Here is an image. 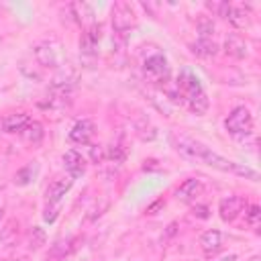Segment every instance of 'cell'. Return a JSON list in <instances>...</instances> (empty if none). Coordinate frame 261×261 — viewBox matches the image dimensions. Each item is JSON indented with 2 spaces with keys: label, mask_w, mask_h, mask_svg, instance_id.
<instances>
[{
  "label": "cell",
  "mask_w": 261,
  "mask_h": 261,
  "mask_svg": "<svg viewBox=\"0 0 261 261\" xmlns=\"http://www.w3.org/2000/svg\"><path fill=\"white\" fill-rule=\"evenodd\" d=\"M245 220L251 228L259 230V224H261V208L257 204H251V206H245Z\"/></svg>",
  "instance_id": "24"
},
{
  "label": "cell",
  "mask_w": 261,
  "mask_h": 261,
  "mask_svg": "<svg viewBox=\"0 0 261 261\" xmlns=\"http://www.w3.org/2000/svg\"><path fill=\"white\" fill-rule=\"evenodd\" d=\"M33 175H35V165H27V167H22V169L16 171L14 184H16V186H27V184L33 179Z\"/></svg>",
  "instance_id": "25"
},
{
  "label": "cell",
  "mask_w": 261,
  "mask_h": 261,
  "mask_svg": "<svg viewBox=\"0 0 261 261\" xmlns=\"http://www.w3.org/2000/svg\"><path fill=\"white\" fill-rule=\"evenodd\" d=\"M196 31L200 33V39H212L214 31H216V24H214V20L210 16L200 14L196 18Z\"/></svg>",
  "instance_id": "19"
},
{
  "label": "cell",
  "mask_w": 261,
  "mask_h": 261,
  "mask_svg": "<svg viewBox=\"0 0 261 261\" xmlns=\"http://www.w3.org/2000/svg\"><path fill=\"white\" fill-rule=\"evenodd\" d=\"M224 126L234 137H249L253 133V116L245 106H237L224 120Z\"/></svg>",
  "instance_id": "3"
},
{
  "label": "cell",
  "mask_w": 261,
  "mask_h": 261,
  "mask_svg": "<svg viewBox=\"0 0 261 261\" xmlns=\"http://www.w3.org/2000/svg\"><path fill=\"white\" fill-rule=\"evenodd\" d=\"M163 204H165V202H163V200L159 198L157 202H153L151 206H147V210H145V212H147V214H155V212H157V210H159V208H161Z\"/></svg>",
  "instance_id": "30"
},
{
  "label": "cell",
  "mask_w": 261,
  "mask_h": 261,
  "mask_svg": "<svg viewBox=\"0 0 261 261\" xmlns=\"http://www.w3.org/2000/svg\"><path fill=\"white\" fill-rule=\"evenodd\" d=\"M220 241H222L220 232L214 230V228H210V230H206V232L200 237V247H202V251H204L206 255H214V253L220 251Z\"/></svg>",
  "instance_id": "16"
},
{
  "label": "cell",
  "mask_w": 261,
  "mask_h": 261,
  "mask_svg": "<svg viewBox=\"0 0 261 261\" xmlns=\"http://www.w3.org/2000/svg\"><path fill=\"white\" fill-rule=\"evenodd\" d=\"M192 53L198 57H216L218 55V45L212 39H198L196 43H192Z\"/></svg>",
  "instance_id": "17"
},
{
  "label": "cell",
  "mask_w": 261,
  "mask_h": 261,
  "mask_svg": "<svg viewBox=\"0 0 261 261\" xmlns=\"http://www.w3.org/2000/svg\"><path fill=\"white\" fill-rule=\"evenodd\" d=\"M224 51L237 59H243L249 53V45L245 43V39L241 35H228L224 41Z\"/></svg>",
  "instance_id": "13"
},
{
  "label": "cell",
  "mask_w": 261,
  "mask_h": 261,
  "mask_svg": "<svg viewBox=\"0 0 261 261\" xmlns=\"http://www.w3.org/2000/svg\"><path fill=\"white\" fill-rule=\"evenodd\" d=\"M73 179L71 177H57L53 179L47 190H45V198H47V204H59V200L65 196V192L71 188Z\"/></svg>",
  "instance_id": "10"
},
{
  "label": "cell",
  "mask_w": 261,
  "mask_h": 261,
  "mask_svg": "<svg viewBox=\"0 0 261 261\" xmlns=\"http://www.w3.org/2000/svg\"><path fill=\"white\" fill-rule=\"evenodd\" d=\"M94 133H96L94 122H92L90 118H82V120H77V122L71 126L69 139H71L73 143H77V145H90Z\"/></svg>",
  "instance_id": "8"
},
{
  "label": "cell",
  "mask_w": 261,
  "mask_h": 261,
  "mask_svg": "<svg viewBox=\"0 0 261 261\" xmlns=\"http://www.w3.org/2000/svg\"><path fill=\"white\" fill-rule=\"evenodd\" d=\"M192 214H194L196 218L206 220V218L210 216V208H208L206 204H194V206H192Z\"/></svg>",
  "instance_id": "27"
},
{
  "label": "cell",
  "mask_w": 261,
  "mask_h": 261,
  "mask_svg": "<svg viewBox=\"0 0 261 261\" xmlns=\"http://www.w3.org/2000/svg\"><path fill=\"white\" fill-rule=\"evenodd\" d=\"M135 128H137V135H139L143 141H153V139L157 137L155 126H153L149 120H145V118H141V120L135 124Z\"/></svg>",
  "instance_id": "23"
},
{
  "label": "cell",
  "mask_w": 261,
  "mask_h": 261,
  "mask_svg": "<svg viewBox=\"0 0 261 261\" xmlns=\"http://www.w3.org/2000/svg\"><path fill=\"white\" fill-rule=\"evenodd\" d=\"M57 210H59V204H47V208H45V214H43V218H45L47 222H53V220L57 218Z\"/></svg>",
  "instance_id": "29"
},
{
  "label": "cell",
  "mask_w": 261,
  "mask_h": 261,
  "mask_svg": "<svg viewBox=\"0 0 261 261\" xmlns=\"http://www.w3.org/2000/svg\"><path fill=\"white\" fill-rule=\"evenodd\" d=\"M243 206H245L243 198L230 194V196H224V198L218 202V214H220V218H222L224 222H232V220H237V216L243 212Z\"/></svg>",
  "instance_id": "6"
},
{
  "label": "cell",
  "mask_w": 261,
  "mask_h": 261,
  "mask_svg": "<svg viewBox=\"0 0 261 261\" xmlns=\"http://www.w3.org/2000/svg\"><path fill=\"white\" fill-rule=\"evenodd\" d=\"M2 218H4V210L0 208V220H2Z\"/></svg>",
  "instance_id": "31"
},
{
  "label": "cell",
  "mask_w": 261,
  "mask_h": 261,
  "mask_svg": "<svg viewBox=\"0 0 261 261\" xmlns=\"http://www.w3.org/2000/svg\"><path fill=\"white\" fill-rule=\"evenodd\" d=\"M106 159H114V161H122L124 159V151L118 147V145H114V147H110L108 151H106Z\"/></svg>",
  "instance_id": "28"
},
{
  "label": "cell",
  "mask_w": 261,
  "mask_h": 261,
  "mask_svg": "<svg viewBox=\"0 0 261 261\" xmlns=\"http://www.w3.org/2000/svg\"><path fill=\"white\" fill-rule=\"evenodd\" d=\"M73 249H75V239H59L51 245V251L47 253V261H61Z\"/></svg>",
  "instance_id": "14"
},
{
  "label": "cell",
  "mask_w": 261,
  "mask_h": 261,
  "mask_svg": "<svg viewBox=\"0 0 261 261\" xmlns=\"http://www.w3.org/2000/svg\"><path fill=\"white\" fill-rule=\"evenodd\" d=\"M143 71L151 82H163L169 75V65L163 55H151L143 63Z\"/></svg>",
  "instance_id": "5"
},
{
  "label": "cell",
  "mask_w": 261,
  "mask_h": 261,
  "mask_svg": "<svg viewBox=\"0 0 261 261\" xmlns=\"http://www.w3.org/2000/svg\"><path fill=\"white\" fill-rule=\"evenodd\" d=\"M202 192H204L202 181L196 179V177H190V179H186V181L179 184V188L175 190V198L181 200V202H186V204H194L202 196Z\"/></svg>",
  "instance_id": "7"
},
{
  "label": "cell",
  "mask_w": 261,
  "mask_h": 261,
  "mask_svg": "<svg viewBox=\"0 0 261 261\" xmlns=\"http://www.w3.org/2000/svg\"><path fill=\"white\" fill-rule=\"evenodd\" d=\"M228 22H230L234 29H245V27H249V22H251V12H249L245 6H230Z\"/></svg>",
  "instance_id": "18"
},
{
  "label": "cell",
  "mask_w": 261,
  "mask_h": 261,
  "mask_svg": "<svg viewBox=\"0 0 261 261\" xmlns=\"http://www.w3.org/2000/svg\"><path fill=\"white\" fill-rule=\"evenodd\" d=\"M31 122L27 112H10L0 120V126L4 133H20Z\"/></svg>",
  "instance_id": "11"
},
{
  "label": "cell",
  "mask_w": 261,
  "mask_h": 261,
  "mask_svg": "<svg viewBox=\"0 0 261 261\" xmlns=\"http://www.w3.org/2000/svg\"><path fill=\"white\" fill-rule=\"evenodd\" d=\"M16 239H18V222L10 220V222H6V226L0 230V243L6 245V247H10V245L16 243Z\"/></svg>",
  "instance_id": "20"
},
{
  "label": "cell",
  "mask_w": 261,
  "mask_h": 261,
  "mask_svg": "<svg viewBox=\"0 0 261 261\" xmlns=\"http://www.w3.org/2000/svg\"><path fill=\"white\" fill-rule=\"evenodd\" d=\"M230 6H232V4H228V2H224V0H208V2H206V8H208L214 16H220V18H228Z\"/></svg>",
  "instance_id": "22"
},
{
  "label": "cell",
  "mask_w": 261,
  "mask_h": 261,
  "mask_svg": "<svg viewBox=\"0 0 261 261\" xmlns=\"http://www.w3.org/2000/svg\"><path fill=\"white\" fill-rule=\"evenodd\" d=\"M177 90H179V96L186 98L190 110L198 116L206 114L208 110V98L200 86V80L192 73V71H181L179 77H177Z\"/></svg>",
  "instance_id": "2"
},
{
  "label": "cell",
  "mask_w": 261,
  "mask_h": 261,
  "mask_svg": "<svg viewBox=\"0 0 261 261\" xmlns=\"http://www.w3.org/2000/svg\"><path fill=\"white\" fill-rule=\"evenodd\" d=\"M135 22H137L135 10L128 2H116L112 6V29L120 39H126V35L135 27Z\"/></svg>",
  "instance_id": "4"
},
{
  "label": "cell",
  "mask_w": 261,
  "mask_h": 261,
  "mask_svg": "<svg viewBox=\"0 0 261 261\" xmlns=\"http://www.w3.org/2000/svg\"><path fill=\"white\" fill-rule=\"evenodd\" d=\"M171 145L175 147L177 153H181L184 157L188 159H194V161H200V163H206L214 169H220V171H230V173H237V175H243V177H249L251 181H257L259 179V173L247 165H241V163H234L218 153H214L212 149H208L206 145H202L200 141H194L192 137H186V135H177L173 133L171 135Z\"/></svg>",
  "instance_id": "1"
},
{
  "label": "cell",
  "mask_w": 261,
  "mask_h": 261,
  "mask_svg": "<svg viewBox=\"0 0 261 261\" xmlns=\"http://www.w3.org/2000/svg\"><path fill=\"white\" fill-rule=\"evenodd\" d=\"M29 249L31 251H39L45 243H47V234H45V230L41 228V226H33L31 228V232H29Z\"/></svg>",
  "instance_id": "21"
},
{
  "label": "cell",
  "mask_w": 261,
  "mask_h": 261,
  "mask_svg": "<svg viewBox=\"0 0 261 261\" xmlns=\"http://www.w3.org/2000/svg\"><path fill=\"white\" fill-rule=\"evenodd\" d=\"M63 165H65V171L69 173V177H80V175L86 171V161H84V157H82L75 149L65 151V155H63Z\"/></svg>",
  "instance_id": "12"
},
{
  "label": "cell",
  "mask_w": 261,
  "mask_h": 261,
  "mask_svg": "<svg viewBox=\"0 0 261 261\" xmlns=\"http://www.w3.org/2000/svg\"><path fill=\"white\" fill-rule=\"evenodd\" d=\"M35 59L43 67H57L59 65V53H57L55 45L49 41H43L35 47Z\"/></svg>",
  "instance_id": "9"
},
{
  "label": "cell",
  "mask_w": 261,
  "mask_h": 261,
  "mask_svg": "<svg viewBox=\"0 0 261 261\" xmlns=\"http://www.w3.org/2000/svg\"><path fill=\"white\" fill-rule=\"evenodd\" d=\"M16 261H27V259H16Z\"/></svg>",
  "instance_id": "32"
},
{
  "label": "cell",
  "mask_w": 261,
  "mask_h": 261,
  "mask_svg": "<svg viewBox=\"0 0 261 261\" xmlns=\"http://www.w3.org/2000/svg\"><path fill=\"white\" fill-rule=\"evenodd\" d=\"M90 157H92L94 163H102V161L106 159V151H104V147H100V145L90 147Z\"/></svg>",
  "instance_id": "26"
},
{
  "label": "cell",
  "mask_w": 261,
  "mask_h": 261,
  "mask_svg": "<svg viewBox=\"0 0 261 261\" xmlns=\"http://www.w3.org/2000/svg\"><path fill=\"white\" fill-rule=\"evenodd\" d=\"M20 137H22L24 143H29V145H33V147L41 145V141H43V137H45L43 124L37 122V120H31V122L20 130Z\"/></svg>",
  "instance_id": "15"
}]
</instances>
